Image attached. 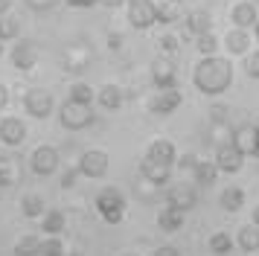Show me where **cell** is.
Returning <instances> with one entry per match:
<instances>
[{
	"label": "cell",
	"mask_w": 259,
	"mask_h": 256,
	"mask_svg": "<svg viewBox=\"0 0 259 256\" xmlns=\"http://www.w3.org/2000/svg\"><path fill=\"white\" fill-rule=\"evenodd\" d=\"M41 256H67L64 242H61L59 236H50V239H44V242H41Z\"/></svg>",
	"instance_id": "836d02e7"
},
{
	"label": "cell",
	"mask_w": 259,
	"mask_h": 256,
	"mask_svg": "<svg viewBox=\"0 0 259 256\" xmlns=\"http://www.w3.org/2000/svg\"><path fill=\"white\" fill-rule=\"evenodd\" d=\"M154 256H181V253H178V247H172V244H163V247L154 250Z\"/></svg>",
	"instance_id": "60d3db41"
},
{
	"label": "cell",
	"mask_w": 259,
	"mask_h": 256,
	"mask_svg": "<svg viewBox=\"0 0 259 256\" xmlns=\"http://www.w3.org/2000/svg\"><path fill=\"white\" fill-rule=\"evenodd\" d=\"M253 224L259 227V207H253Z\"/></svg>",
	"instance_id": "bcb514c9"
},
{
	"label": "cell",
	"mask_w": 259,
	"mask_h": 256,
	"mask_svg": "<svg viewBox=\"0 0 259 256\" xmlns=\"http://www.w3.org/2000/svg\"><path fill=\"white\" fill-rule=\"evenodd\" d=\"M12 3L15 0H0V15H6V12L12 9Z\"/></svg>",
	"instance_id": "ee69618b"
},
{
	"label": "cell",
	"mask_w": 259,
	"mask_h": 256,
	"mask_svg": "<svg viewBox=\"0 0 259 256\" xmlns=\"http://www.w3.org/2000/svg\"><path fill=\"white\" fill-rule=\"evenodd\" d=\"M96 3H99V0H67V6H73V9H91Z\"/></svg>",
	"instance_id": "ab89813d"
},
{
	"label": "cell",
	"mask_w": 259,
	"mask_h": 256,
	"mask_svg": "<svg viewBox=\"0 0 259 256\" xmlns=\"http://www.w3.org/2000/svg\"><path fill=\"white\" fill-rule=\"evenodd\" d=\"M224 47H227L230 56H247V50H250V35H247V29L233 26L230 32L224 35Z\"/></svg>",
	"instance_id": "ac0fdd59"
},
{
	"label": "cell",
	"mask_w": 259,
	"mask_h": 256,
	"mask_svg": "<svg viewBox=\"0 0 259 256\" xmlns=\"http://www.w3.org/2000/svg\"><path fill=\"white\" fill-rule=\"evenodd\" d=\"M15 256H41V239H35V236H24V239H18V244H15Z\"/></svg>",
	"instance_id": "83f0119b"
},
{
	"label": "cell",
	"mask_w": 259,
	"mask_h": 256,
	"mask_svg": "<svg viewBox=\"0 0 259 256\" xmlns=\"http://www.w3.org/2000/svg\"><path fill=\"white\" fill-rule=\"evenodd\" d=\"M195 163H198V157H195L192 151H187L184 157H178V160H175V166L181 169V172H184V169H189V172H192V169H195Z\"/></svg>",
	"instance_id": "8d00e7d4"
},
{
	"label": "cell",
	"mask_w": 259,
	"mask_h": 256,
	"mask_svg": "<svg viewBox=\"0 0 259 256\" xmlns=\"http://www.w3.org/2000/svg\"><path fill=\"white\" fill-rule=\"evenodd\" d=\"M230 247H233V239H230V236H227V233H212L210 236V250L215 256H224V253H230Z\"/></svg>",
	"instance_id": "f546056e"
},
{
	"label": "cell",
	"mask_w": 259,
	"mask_h": 256,
	"mask_svg": "<svg viewBox=\"0 0 259 256\" xmlns=\"http://www.w3.org/2000/svg\"><path fill=\"white\" fill-rule=\"evenodd\" d=\"M172 3H181V0H172Z\"/></svg>",
	"instance_id": "f5cc1de1"
},
{
	"label": "cell",
	"mask_w": 259,
	"mask_h": 256,
	"mask_svg": "<svg viewBox=\"0 0 259 256\" xmlns=\"http://www.w3.org/2000/svg\"><path fill=\"white\" fill-rule=\"evenodd\" d=\"M122 256H137V253H122Z\"/></svg>",
	"instance_id": "816d5d0a"
},
{
	"label": "cell",
	"mask_w": 259,
	"mask_h": 256,
	"mask_svg": "<svg viewBox=\"0 0 259 256\" xmlns=\"http://www.w3.org/2000/svg\"><path fill=\"white\" fill-rule=\"evenodd\" d=\"M99 3H105V6H111V9H117V6L125 3V0H99Z\"/></svg>",
	"instance_id": "f6af8a7d"
},
{
	"label": "cell",
	"mask_w": 259,
	"mask_h": 256,
	"mask_svg": "<svg viewBox=\"0 0 259 256\" xmlns=\"http://www.w3.org/2000/svg\"><path fill=\"white\" fill-rule=\"evenodd\" d=\"M108 47H111V50H119V47H122V35H111V38H108Z\"/></svg>",
	"instance_id": "b9f144b4"
},
{
	"label": "cell",
	"mask_w": 259,
	"mask_h": 256,
	"mask_svg": "<svg viewBox=\"0 0 259 256\" xmlns=\"http://www.w3.org/2000/svg\"><path fill=\"white\" fill-rule=\"evenodd\" d=\"M245 73L250 76V79H259V50L245 58Z\"/></svg>",
	"instance_id": "e575fe53"
},
{
	"label": "cell",
	"mask_w": 259,
	"mask_h": 256,
	"mask_svg": "<svg viewBox=\"0 0 259 256\" xmlns=\"http://www.w3.org/2000/svg\"><path fill=\"white\" fill-rule=\"evenodd\" d=\"M128 9V23L134 29H152L157 23V3L154 0H125Z\"/></svg>",
	"instance_id": "277c9868"
},
{
	"label": "cell",
	"mask_w": 259,
	"mask_h": 256,
	"mask_svg": "<svg viewBox=\"0 0 259 256\" xmlns=\"http://www.w3.org/2000/svg\"><path fill=\"white\" fill-rule=\"evenodd\" d=\"M195 47H198V53L201 56H215V50H219V38L212 32H204L195 38Z\"/></svg>",
	"instance_id": "d6a6232c"
},
{
	"label": "cell",
	"mask_w": 259,
	"mask_h": 256,
	"mask_svg": "<svg viewBox=\"0 0 259 256\" xmlns=\"http://www.w3.org/2000/svg\"><path fill=\"white\" fill-rule=\"evenodd\" d=\"M210 119L215 122V125H224V122H227V108H224V105H212L210 108Z\"/></svg>",
	"instance_id": "74e56055"
},
{
	"label": "cell",
	"mask_w": 259,
	"mask_h": 256,
	"mask_svg": "<svg viewBox=\"0 0 259 256\" xmlns=\"http://www.w3.org/2000/svg\"><path fill=\"white\" fill-rule=\"evenodd\" d=\"M70 256H82V253H76V250H73V253H70Z\"/></svg>",
	"instance_id": "f907efd6"
},
{
	"label": "cell",
	"mask_w": 259,
	"mask_h": 256,
	"mask_svg": "<svg viewBox=\"0 0 259 256\" xmlns=\"http://www.w3.org/2000/svg\"><path fill=\"white\" fill-rule=\"evenodd\" d=\"M157 44H160V50H163L166 56H175V53H178V38H175V35H163Z\"/></svg>",
	"instance_id": "d590c367"
},
{
	"label": "cell",
	"mask_w": 259,
	"mask_h": 256,
	"mask_svg": "<svg viewBox=\"0 0 259 256\" xmlns=\"http://www.w3.org/2000/svg\"><path fill=\"white\" fill-rule=\"evenodd\" d=\"M184 21H187V29L195 35V38H198V35H204V32H212V18H210V12L195 9V12H189Z\"/></svg>",
	"instance_id": "ffe728a7"
},
{
	"label": "cell",
	"mask_w": 259,
	"mask_h": 256,
	"mask_svg": "<svg viewBox=\"0 0 259 256\" xmlns=\"http://www.w3.org/2000/svg\"><path fill=\"white\" fill-rule=\"evenodd\" d=\"M67 99L91 105V102H94V88H91V84H84V81H76V84H70V96H67Z\"/></svg>",
	"instance_id": "4dcf8cb0"
},
{
	"label": "cell",
	"mask_w": 259,
	"mask_h": 256,
	"mask_svg": "<svg viewBox=\"0 0 259 256\" xmlns=\"http://www.w3.org/2000/svg\"><path fill=\"white\" fill-rule=\"evenodd\" d=\"M18 181V166L12 157H0V186H12Z\"/></svg>",
	"instance_id": "f1b7e54d"
},
{
	"label": "cell",
	"mask_w": 259,
	"mask_h": 256,
	"mask_svg": "<svg viewBox=\"0 0 259 256\" xmlns=\"http://www.w3.org/2000/svg\"><path fill=\"white\" fill-rule=\"evenodd\" d=\"M253 3H256V6H259V0H253Z\"/></svg>",
	"instance_id": "db71d44e"
},
{
	"label": "cell",
	"mask_w": 259,
	"mask_h": 256,
	"mask_svg": "<svg viewBox=\"0 0 259 256\" xmlns=\"http://www.w3.org/2000/svg\"><path fill=\"white\" fill-rule=\"evenodd\" d=\"M242 207H245V189H242V186H227L222 192V209L239 212Z\"/></svg>",
	"instance_id": "603a6c76"
},
{
	"label": "cell",
	"mask_w": 259,
	"mask_h": 256,
	"mask_svg": "<svg viewBox=\"0 0 259 256\" xmlns=\"http://www.w3.org/2000/svg\"><path fill=\"white\" fill-rule=\"evenodd\" d=\"M233 143L239 151H245V154H253L259 146V125H239L233 131Z\"/></svg>",
	"instance_id": "2e32d148"
},
{
	"label": "cell",
	"mask_w": 259,
	"mask_h": 256,
	"mask_svg": "<svg viewBox=\"0 0 259 256\" xmlns=\"http://www.w3.org/2000/svg\"><path fill=\"white\" fill-rule=\"evenodd\" d=\"M79 166H76V169H67V172L61 175V189H70V186H76V178H79Z\"/></svg>",
	"instance_id": "f35d334b"
},
{
	"label": "cell",
	"mask_w": 259,
	"mask_h": 256,
	"mask_svg": "<svg viewBox=\"0 0 259 256\" xmlns=\"http://www.w3.org/2000/svg\"><path fill=\"white\" fill-rule=\"evenodd\" d=\"M253 32H256V41H259V21H256V26H253Z\"/></svg>",
	"instance_id": "7dc6e473"
},
{
	"label": "cell",
	"mask_w": 259,
	"mask_h": 256,
	"mask_svg": "<svg viewBox=\"0 0 259 256\" xmlns=\"http://www.w3.org/2000/svg\"><path fill=\"white\" fill-rule=\"evenodd\" d=\"M230 21H233V26H239V29H253L256 21H259V6L253 0H239L233 9H230Z\"/></svg>",
	"instance_id": "30bf717a"
},
{
	"label": "cell",
	"mask_w": 259,
	"mask_h": 256,
	"mask_svg": "<svg viewBox=\"0 0 259 256\" xmlns=\"http://www.w3.org/2000/svg\"><path fill=\"white\" fill-rule=\"evenodd\" d=\"M152 81L157 91H169V88H178V73L175 64L169 58H154L152 61Z\"/></svg>",
	"instance_id": "9c48e42d"
},
{
	"label": "cell",
	"mask_w": 259,
	"mask_h": 256,
	"mask_svg": "<svg viewBox=\"0 0 259 256\" xmlns=\"http://www.w3.org/2000/svg\"><path fill=\"white\" fill-rule=\"evenodd\" d=\"M24 108L29 116H35V119H47L53 114V108H56V99H53V93L44 91V88H29L24 96Z\"/></svg>",
	"instance_id": "5b68a950"
},
{
	"label": "cell",
	"mask_w": 259,
	"mask_h": 256,
	"mask_svg": "<svg viewBox=\"0 0 259 256\" xmlns=\"http://www.w3.org/2000/svg\"><path fill=\"white\" fill-rule=\"evenodd\" d=\"M59 119H61V125L67 128V131H82V128H88L91 122H94V111H91V105L67 99V102L61 105Z\"/></svg>",
	"instance_id": "3957f363"
},
{
	"label": "cell",
	"mask_w": 259,
	"mask_h": 256,
	"mask_svg": "<svg viewBox=\"0 0 259 256\" xmlns=\"http://www.w3.org/2000/svg\"><path fill=\"white\" fill-rule=\"evenodd\" d=\"M192 84L204 96H219V93L230 91V84H233V64H230V58L204 56L195 64V70H192Z\"/></svg>",
	"instance_id": "6da1fadb"
},
{
	"label": "cell",
	"mask_w": 259,
	"mask_h": 256,
	"mask_svg": "<svg viewBox=\"0 0 259 256\" xmlns=\"http://www.w3.org/2000/svg\"><path fill=\"white\" fill-rule=\"evenodd\" d=\"M38 56H41V50H38L35 41H21V44H15L12 50V64L21 73H26V70H32L38 64Z\"/></svg>",
	"instance_id": "4fadbf2b"
},
{
	"label": "cell",
	"mask_w": 259,
	"mask_h": 256,
	"mask_svg": "<svg viewBox=\"0 0 259 256\" xmlns=\"http://www.w3.org/2000/svg\"><path fill=\"white\" fill-rule=\"evenodd\" d=\"M192 178H195V184L198 186H212L215 184V178H219V166H215V160H198L195 163V169H192Z\"/></svg>",
	"instance_id": "44dd1931"
},
{
	"label": "cell",
	"mask_w": 259,
	"mask_h": 256,
	"mask_svg": "<svg viewBox=\"0 0 259 256\" xmlns=\"http://www.w3.org/2000/svg\"><path fill=\"white\" fill-rule=\"evenodd\" d=\"M184 102V93L178 91V88H169V91H157V96L152 99V114L157 116H169L175 114L178 108Z\"/></svg>",
	"instance_id": "7c38bea8"
},
{
	"label": "cell",
	"mask_w": 259,
	"mask_h": 256,
	"mask_svg": "<svg viewBox=\"0 0 259 256\" xmlns=\"http://www.w3.org/2000/svg\"><path fill=\"white\" fill-rule=\"evenodd\" d=\"M215 166H219V172H227V175H236L242 172V166H245V151L236 149V143H222L219 149H215Z\"/></svg>",
	"instance_id": "52a82bcc"
},
{
	"label": "cell",
	"mask_w": 259,
	"mask_h": 256,
	"mask_svg": "<svg viewBox=\"0 0 259 256\" xmlns=\"http://www.w3.org/2000/svg\"><path fill=\"white\" fill-rule=\"evenodd\" d=\"M122 99H125V93H122L119 84H105V88H99V105H102L105 111L122 108Z\"/></svg>",
	"instance_id": "7402d4cb"
},
{
	"label": "cell",
	"mask_w": 259,
	"mask_h": 256,
	"mask_svg": "<svg viewBox=\"0 0 259 256\" xmlns=\"http://www.w3.org/2000/svg\"><path fill=\"white\" fill-rule=\"evenodd\" d=\"M6 102H9V91H6V84H0V111L6 108Z\"/></svg>",
	"instance_id": "7bdbcfd3"
},
{
	"label": "cell",
	"mask_w": 259,
	"mask_h": 256,
	"mask_svg": "<svg viewBox=\"0 0 259 256\" xmlns=\"http://www.w3.org/2000/svg\"><path fill=\"white\" fill-rule=\"evenodd\" d=\"M239 247H242L245 253L259 250V227L256 224H245V227L239 230Z\"/></svg>",
	"instance_id": "d4e9b609"
},
{
	"label": "cell",
	"mask_w": 259,
	"mask_h": 256,
	"mask_svg": "<svg viewBox=\"0 0 259 256\" xmlns=\"http://www.w3.org/2000/svg\"><path fill=\"white\" fill-rule=\"evenodd\" d=\"M0 56H3V41H0Z\"/></svg>",
	"instance_id": "681fc988"
},
{
	"label": "cell",
	"mask_w": 259,
	"mask_h": 256,
	"mask_svg": "<svg viewBox=\"0 0 259 256\" xmlns=\"http://www.w3.org/2000/svg\"><path fill=\"white\" fill-rule=\"evenodd\" d=\"M24 140H26V125L18 119V116L0 119V143H3V146L15 149V146H21Z\"/></svg>",
	"instance_id": "5bb4252c"
},
{
	"label": "cell",
	"mask_w": 259,
	"mask_h": 256,
	"mask_svg": "<svg viewBox=\"0 0 259 256\" xmlns=\"http://www.w3.org/2000/svg\"><path fill=\"white\" fill-rule=\"evenodd\" d=\"M96 212L102 216L105 224H119V221L125 219V195L119 192L117 186H105V189H99V195H96Z\"/></svg>",
	"instance_id": "7a4b0ae2"
},
{
	"label": "cell",
	"mask_w": 259,
	"mask_h": 256,
	"mask_svg": "<svg viewBox=\"0 0 259 256\" xmlns=\"http://www.w3.org/2000/svg\"><path fill=\"white\" fill-rule=\"evenodd\" d=\"M152 160H160V163H166V166H175V160H178V151H175V146L169 143V140H154L152 146H149V151H146Z\"/></svg>",
	"instance_id": "d6986e66"
},
{
	"label": "cell",
	"mask_w": 259,
	"mask_h": 256,
	"mask_svg": "<svg viewBox=\"0 0 259 256\" xmlns=\"http://www.w3.org/2000/svg\"><path fill=\"white\" fill-rule=\"evenodd\" d=\"M108 154L102 149H88L79 157V172L84 175V178H91V181H99V178H105L108 175Z\"/></svg>",
	"instance_id": "8992f818"
},
{
	"label": "cell",
	"mask_w": 259,
	"mask_h": 256,
	"mask_svg": "<svg viewBox=\"0 0 259 256\" xmlns=\"http://www.w3.org/2000/svg\"><path fill=\"white\" fill-rule=\"evenodd\" d=\"M29 166H32V172L38 178H50L59 169V151L53 149V146H38L32 151V157H29Z\"/></svg>",
	"instance_id": "ba28073f"
},
{
	"label": "cell",
	"mask_w": 259,
	"mask_h": 256,
	"mask_svg": "<svg viewBox=\"0 0 259 256\" xmlns=\"http://www.w3.org/2000/svg\"><path fill=\"white\" fill-rule=\"evenodd\" d=\"M140 175L149 184L163 186V184H169V178H172V166H166V163H160V160H152V157L146 154L140 160Z\"/></svg>",
	"instance_id": "9a60e30c"
},
{
	"label": "cell",
	"mask_w": 259,
	"mask_h": 256,
	"mask_svg": "<svg viewBox=\"0 0 259 256\" xmlns=\"http://www.w3.org/2000/svg\"><path fill=\"white\" fill-rule=\"evenodd\" d=\"M21 35V21L15 15H0V41H12Z\"/></svg>",
	"instance_id": "4316f807"
},
{
	"label": "cell",
	"mask_w": 259,
	"mask_h": 256,
	"mask_svg": "<svg viewBox=\"0 0 259 256\" xmlns=\"http://www.w3.org/2000/svg\"><path fill=\"white\" fill-rule=\"evenodd\" d=\"M175 21H181L178 3H172V0L160 3V6H157V23H175Z\"/></svg>",
	"instance_id": "1f68e13d"
},
{
	"label": "cell",
	"mask_w": 259,
	"mask_h": 256,
	"mask_svg": "<svg viewBox=\"0 0 259 256\" xmlns=\"http://www.w3.org/2000/svg\"><path fill=\"white\" fill-rule=\"evenodd\" d=\"M21 212H24L26 219H41L44 216V198L41 195H24V201H21Z\"/></svg>",
	"instance_id": "484cf974"
},
{
	"label": "cell",
	"mask_w": 259,
	"mask_h": 256,
	"mask_svg": "<svg viewBox=\"0 0 259 256\" xmlns=\"http://www.w3.org/2000/svg\"><path fill=\"white\" fill-rule=\"evenodd\" d=\"M253 157H256V160H259V146H256V151H253Z\"/></svg>",
	"instance_id": "c3c4849f"
},
{
	"label": "cell",
	"mask_w": 259,
	"mask_h": 256,
	"mask_svg": "<svg viewBox=\"0 0 259 256\" xmlns=\"http://www.w3.org/2000/svg\"><path fill=\"white\" fill-rule=\"evenodd\" d=\"M166 204H172V207L189 212V209L198 204V192H195V186H189V184L169 186V192H166Z\"/></svg>",
	"instance_id": "8fae6325"
},
{
	"label": "cell",
	"mask_w": 259,
	"mask_h": 256,
	"mask_svg": "<svg viewBox=\"0 0 259 256\" xmlns=\"http://www.w3.org/2000/svg\"><path fill=\"white\" fill-rule=\"evenodd\" d=\"M64 212L61 209H47L44 216H41V230L47 233V236H59L61 230H64Z\"/></svg>",
	"instance_id": "cb8c5ba5"
},
{
	"label": "cell",
	"mask_w": 259,
	"mask_h": 256,
	"mask_svg": "<svg viewBox=\"0 0 259 256\" xmlns=\"http://www.w3.org/2000/svg\"><path fill=\"white\" fill-rule=\"evenodd\" d=\"M184 209H178V207H172V204H166L160 212H157V227L163 233H175V230H181L184 227Z\"/></svg>",
	"instance_id": "e0dca14e"
}]
</instances>
